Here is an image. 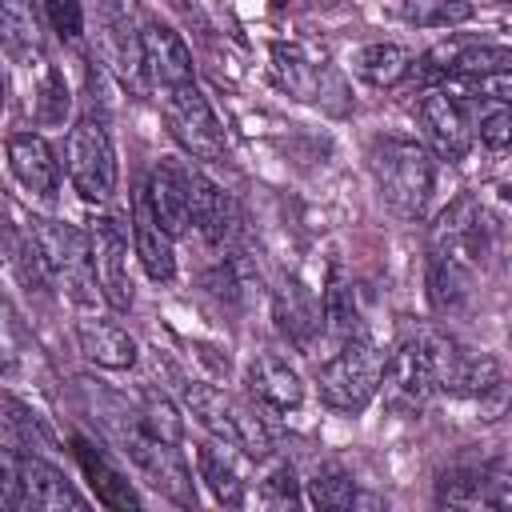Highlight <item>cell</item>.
<instances>
[{
  "instance_id": "obj_3",
  "label": "cell",
  "mask_w": 512,
  "mask_h": 512,
  "mask_svg": "<svg viewBox=\"0 0 512 512\" xmlns=\"http://www.w3.org/2000/svg\"><path fill=\"white\" fill-rule=\"evenodd\" d=\"M384 352L368 340V336H348L340 340V348L316 368V392H320V404H328L332 412H364L376 392H380V380H384Z\"/></svg>"
},
{
  "instance_id": "obj_33",
  "label": "cell",
  "mask_w": 512,
  "mask_h": 512,
  "mask_svg": "<svg viewBox=\"0 0 512 512\" xmlns=\"http://www.w3.org/2000/svg\"><path fill=\"white\" fill-rule=\"evenodd\" d=\"M24 328L20 320L8 312V304L0 300V372H16L24 360Z\"/></svg>"
},
{
  "instance_id": "obj_24",
  "label": "cell",
  "mask_w": 512,
  "mask_h": 512,
  "mask_svg": "<svg viewBox=\"0 0 512 512\" xmlns=\"http://www.w3.org/2000/svg\"><path fill=\"white\" fill-rule=\"evenodd\" d=\"M412 68V52L404 44H392V40H376V44H364L352 52V72L372 84V88H392L408 76Z\"/></svg>"
},
{
  "instance_id": "obj_16",
  "label": "cell",
  "mask_w": 512,
  "mask_h": 512,
  "mask_svg": "<svg viewBox=\"0 0 512 512\" xmlns=\"http://www.w3.org/2000/svg\"><path fill=\"white\" fill-rule=\"evenodd\" d=\"M20 508L36 512H64V508H88V496L76 492V484L40 452L20 456Z\"/></svg>"
},
{
  "instance_id": "obj_39",
  "label": "cell",
  "mask_w": 512,
  "mask_h": 512,
  "mask_svg": "<svg viewBox=\"0 0 512 512\" xmlns=\"http://www.w3.org/2000/svg\"><path fill=\"white\" fill-rule=\"evenodd\" d=\"M500 4H504V0H500Z\"/></svg>"
},
{
  "instance_id": "obj_23",
  "label": "cell",
  "mask_w": 512,
  "mask_h": 512,
  "mask_svg": "<svg viewBox=\"0 0 512 512\" xmlns=\"http://www.w3.org/2000/svg\"><path fill=\"white\" fill-rule=\"evenodd\" d=\"M76 460H80V468H84V476H88V484H92L100 504H108V508H140V492L132 488V480L96 444L76 440Z\"/></svg>"
},
{
  "instance_id": "obj_2",
  "label": "cell",
  "mask_w": 512,
  "mask_h": 512,
  "mask_svg": "<svg viewBox=\"0 0 512 512\" xmlns=\"http://www.w3.org/2000/svg\"><path fill=\"white\" fill-rule=\"evenodd\" d=\"M368 164H372L380 200L396 216L416 220L428 208L432 188H436V160H432V152L424 144L400 140V136H384V140L372 144Z\"/></svg>"
},
{
  "instance_id": "obj_13",
  "label": "cell",
  "mask_w": 512,
  "mask_h": 512,
  "mask_svg": "<svg viewBox=\"0 0 512 512\" xmlns=\"http://www.w3.org/2000/svg\"><path fill=\"white\" fill-rule=\"evenodd\" d=\"M140 64H144V76L152 80V88H172V84L196 80L188 44L164 20H144L140 24Z\"/></svg>"
},
{
  "instance_id": "obj_18",
  "label": "cell",
  "mask_w": 512,
  "mask_h": 512,
  "mask_svg": "<svg viewBox=\"0 0 512 512\" xmlns=\"http://www.w3.org/2000/svg\"><path fill=\"white\" fill-rule=\"evenodd\" d=\"M0 48L12 64H44V16L36 0H0Z\"/></svg>"
},
{
  "instance_id": "obj_32",
  "label": "cell",
  "mask_w": 512,
  "mask_h": 512,
  "mask_svg": "<svg viewBox=\"0 0 512 512\" xmlns=\"http://www.w3.org/2000/svg\"><path fill=\"white\" fill-rule=\"evenodd\" d=\"M44 16L60 40H80L84 36V0H44Z\"/></svg>"
},
{
  "instance_id": "obj_14",
  "label": "cell",
  "mask_w": 512,
  "mask_h": 512,
  "mask_svg": "<svg viewBox=\"0 0 512 512\" xmlns=\"http://www.w3.org/2000/svg\"><path fill=\"white\" fill-rule=\"evenodd\" d=\"M188 228H196L208 244H232L236 228H240V212L232 204V196L208 180L200 168H188Z\"/></svg>"
},
{
  "instance_id": "obj_6",
  "label": "cell",
  "mask_w": 512,
  "mask_h": 512,
  "mask_svg": "<svg viewBox=\"0 0 512 512\" xmlns=\"http://www.w3.org/2000/svg\"><path fill=\"white\" fill-rule=\"evenodd\" d=\"M64 164H68V180H72L80 200H88V204L112 200L116 180H120V160H116V144H112L104 120L80 116L68 128Z\"/></svg>"
},
{
  "instance_id": "obj_26",
  "label": "cell",
  "mask_w": 512,
  "mask_h": 512,
  "mask_svg": "<svg viewBox=\"0 0 512 512\" xmlns=\"http://www.w3.org/2000/svg\"><path fill=\"white\" fill-rule=\"evenodd\" d=\"M196 472H200V480L208 484V492L220 504H228V508H240L244 504V476L236 472V460L224 452L220 440L196 448Z\"/></svg>"
},
{
  "instance_id": "obj_11",
  "label": "cell",
  "mask_w": 512,
  "mask_h": 512,
  "mask_svg": "<svg viewBox=\"0 0 512 512\" xmlns=\"http://www.w3.org/2000/svg\"><path fill=\"white\" fill-rule=\"evenodd\" d=\"M96 16V36H100V56L120 72V80L140 84L144 64H140V8L136 0H88Z\"/></svg>"
},
{
  "instance_id": "obj_12",
  "label": "cell",
  "mask_w": 512,
  "mask_h": 512,
  "mask_svg": "<svg viewBox=\"0 0 512 512\" xmlns=\"http://www.w3.org/2000/svg\"><path fill=\"white\" fill-rule=\"evenodd\" d=\"M416 112H420L424 140H428V148L440 160H464L468 156V148H472V124H468V112H464L460 100H452L444 88H428Z\"/></svg>"
},
{
  "instance_id": "obj_35",
  "label": "cell",
  "mask_w": 512,
  "mask_h": 512,
  "mask_svg": "<svg viewBox=\"0 0 512 512\" xmlns=\"http://www.w3.org/2000/svg\"><path fill=\"white\" fill-rule=\"evenodd\" d=\"M480 140L488 144V148H508V140H512V112H508V104H500V100H488V112L480 116Z\"/></svg>"
},
{
  "instance_id": "obj_31",
  "label": "cell",
  "mask_w": 512,
  "mask_h": 512,
  "mask_svg": "<svg viewBox=\"0 0 512 512\" xmlns=\"http://www.w3.org/2000/svg\"><path fill=\"white\" fill-rule=\"evenodd\" d=\"M140 416H144V424H148L156 436H164V440L180 444V436H184V420H180V412L172 408V400H168V396L148 392V396H144V404H140Z\"/></svg>"
},
{
  "instance_id": "obj_37",
  "label": "cell",
  "mask_w": 512,
  "mask_h": 512,
  "mask_svg": "<svg viewBox=\"0 0 512 512\" xmlns=\"http://www.w3.org/2000/svg\"><path fill=\"white\" fill-rule=\"evenodd\" d=\"M0 508H20V452L0 444Z\"/></svg>"
},
{
  "instance_id": "obj_27",
  "label": "cell",
  "mask_w": 512,
  "mask_h": 512,
  "mask_svg": "<svg viewBox=\"0 0 512 512\" xmlns=\"http://www.w3.org/2000/svg\"><path fill=\"white\" fill-rule=\"evenodd\" d=\"M304 488H308V504L312 508H324V512H348V508H356L364 500L360 488H356V480L344 468H336V464L316 468L304 480Z\"/></svg>"
},
{
  "instance_id": "obj_30",
  "label": "cell",
  "mask_w": 512,
  "mask_h": 512,
  "mask_svg": "<svg viewBox=\"0 0 512 512\" xmlns=\"http://www.w3.org/2000/svg\"><path fill=\"white\" fill-rule=\"evenodd\" d=\"M68 116V84L56 68H44L40 84H36V120L40 124H64Z\"/></svg>"
},
{
  "instance_id": "obj_19",
  "label": "cell",
  "mask_w": 512,
  "mask_h": 512,
  "mask_svg": "<svg viewBox=\"0 0 512 512\" xmlns=\"http://www.w3.org/2000/svg\"><path fill=\"white\" fill-rule=\"evenodd\" d=\"M76 344H80V352H84L92 364L112 368V372L132 368L136 356H140V348H136V340L128 336V328H120V324L108 320V316H84V320H76Z\"/></svg>"
},
{
  "instance_id": "obj_17",
  "label": "cell",
  "mask_w": 512,
  "mask_h": 512,
  "mask_svg": "<svg viewBox=\"0 0 512 512\" xmlns=\"http://www.w3.org/2000/svg\"><path fill=\"white\" fill-rule=\"evenodd\" d=\"M4 152H8L12 176L20 180L24 192H32L36 200H52L60 192V160L40 132H12Z\"/></svg>"
},
{
  "instance_id": "obj_21",
  "label": "cell",
  "mask_w": 512,
  "mask_h": 512,
  "mask_svg": "<svg viewBox=\"0 0 512 512\" xmlns=\"http://www.w3.org/2000/svg\"><path fill=\"white\" fill-rule=\"evenodd\" d=\"M248 392H252L264 408L288 412V408H296V404L304 400V380H300V372H296L288 360H280V356H272V352H260V356L248 364Z\"/></svg>"
},
{
  "instance_id": "obj_1",
  "label": "cell",
  "mask_w": 512,
  "mask_h": 512,
  "mask_svg": "<svg viewBox=\"0 0 512 512\" xmlns=\"http://www.w3.org/2000/svg\"><path fill=\"white\" fill-rule=\"evenodd\" d=\"M80 384V396H84V408L92 412V424L100 428V436L108 444H116L120 456H128V464L144 476L148 488H156L160 496H168L172 504L180 508H192L196 504V488H192V472L180 456V444L156 436L140 408H132L124 396L108 392L100 380H76Z\"/></svg>"
},
{
  "instance_id": "obj_25",
  "label": "cell",
  "mask_w": 512,
  "mask_h": 512,
  "mask_svg": "<svg viewBox=\"0 0 512 512\" xmlns=\"http://www.w3.org/2000/svg\"><path fill=\"white\" fill-rule=\"evenodd\" d=\"M428 292H432V304L440 312H456L464 308V300L472 296V268L468 260L452 256V252H432V264H428Z\"/></svg>"
},
{
  "instance_id": "obj_9",
  "label": "cell",
  "mask_w": 512,
  "mask_h": 512,
  "mask_svg": "<svg viewBox=\"0 0 512 512\" xmlns=\"http://www.w3.org/2000/svg\"><path fill=\"white\" fill-rule=\"evenodd\" d=\"M88 252H92V276L96 292L112 312L132 308V272H128V236L112 216L88 220Z\"/></svg>"
},
{
  "instance_id": "obj_10",
  "label": "cell",
  "mask_w": 512,
  "mask_h": 512,
  "mask_svg": "<svg viewBox=\"0 0 512 512\" xmlns=\"http://www.w3.org/2000/svg\"><path fill=\"white\" fill-rule=\"evenodd\" d=\"M272 76L288 96L304 104H324L332 112H336L332 96H344V84L332 72V64L308 52L304 44H272Z\"/></svg>"
},
{
  "instance_id": "obj_36",
  "label": "cell",
  "mask_w": 512,
  "mask_h": 512,
  "mask_svg": "<svg viewBox=\"0 0 512 512\" xmlns=\"http://www.w3.org/2000/svg\"><path fill=\"white\" fill-rule=\"evenodd\" d=\"M24 240H28V228H20L16 208L8 204V196H4V188H0V252H4L8 260H16V252L24 248Z\"/></svg>"
},
{
  "instance_id": "obj_8",
  "label": "cell",
  "mask_w": 512,
  "mask_h": 512,
  "mask_svg": "<svg viewBox=\"0 0 512 512\" xmlns=\"http://www.w3.org/2000/svg\"><path fill=\"white\" fill-rule=\"evenodd\" d=\"M384 392L396 408H424L436 392V360H432V332H408L400 348L384 360Z\"/></svg>"
},
{
  "instance_id": "obj_29",
  "label": "cell",
  "mask_w": 512,
  "mask_h": 512,
  "mask_svg": "<svg viewBox=\"0 0 512 512\" xmlns=\"http://www.w3.org/2000/svg\"><path fill=\"white\" fill-rule=\"evenodd\" d=\"M436 500L448 504V508H472V504H484V472H464V468L444 472L440 484H436Z\"/></svg>"
},
{
  "instance_id": "obj_15",
  "label": "cell",
  "mask_w": 512,
  "mask_h": 512,
  "mask_svg": "<svg viewBox=\"0 0 512 512\" xmlns=\"http://www.w3.org/2000/svg\"><path fill=\"white\" fill-rule=\"evenodd\" d=\"M172 240L176 236L156 220V212L140 188L132 200V256L140 260V268L152 284H172V276H176V244Z\"/></svg>"
},
{
  "instance_id": "obj_34",
  "label": "cell",
  "mask_w": 512,
  "mask_h": 512,
  "mask_svg": "<svg viewBox=\"0 0 512 512\" xmlns=\"http://www.w3.org/2000/svg\"><path fill=\"white\" fill-rule=\"evenodd\" d=\"M260 500L272 504V508H288V504H300V488H296V476L288 464H276L268 480H260Z\"/></svg>"
},
{
  "instance_id": "obj_4",
  "label": "cell",
  "mask_w": 512,
  "mask_h": 512,
  "mask_svg": "<svg viewBox=\"0 0 512 512\" xmlns=\"http://www.w3.org/2000/svg\"><path fill=\"white\" fill-rule=\"evenodd\" d=\"M180 400L196 416V424L208 428L224 448H236L248 460H268L272 436H268L264 420L248 404H240L236 396L220 392L216 384H200V380H184L180 384Z\"/></svg>"
},
{
  "instance_id": "obj_5",
  "label": "cell",
  "mask_w": 512,
  "mask_h": 512,
  "mask_svg": "<svg viewBox=\"0 0 512 512\" xmlns=\"http://www.w3.org/2000/svg\"><path fill=\"white\" fill-rule=\"evenodd\" d=\"M40 268L48 276V284H56L64 296H72L76 304H92L96 292V276H92V252H88V232L64 220H48L36 216L28 224Z\"/></svg>"
},
{
  "instance_id": "obj_38",
  "label": "cell",
  "mask_w": 512,
  "mask_h": 512,
  "mask_svg": "<svg viewBox=\"0 0 512 512\" xmlns=\"http://www.w3.org/2000/svg\"><path fill=\"white\" fill-rule=\"evenodd\" d=\"M0 112H4V76H0Z\"/></svg>"
},
{
  "instance_id": "obj_28",
  "label": "cell",
  "mask_w": 512,
  "mask_h": 512,
  "mask_svg": "<svg viewBox=\"0 0 512 512\" xmlns=\"http://www.w3.org/2000/svg\"><path fill=\"white\" fill-rule=\"evenodd\" d=\"M404 20L416 28H452L472 20V8L464 0H404Z\"/></svg>"
},
{
  "instance_id": "obj_7",
  "label": "cell",
  "mask_w": 512,
  "mask_h": 512,
  "mask_svg": "<svg viewBox=\"0 0 512 512\" xmlns=\"http://www.w3.org/2000/svg\"><path fill=\"white\" fill-rule=\"evenodd\" d=\"M156 100H160V112H164V124L172 132V140L196 156V160H220L228 140H224V124L216 120L208 96L200 92L196 80L188 84H172V88H156Z\"/></svg>"
},
{
  "instance_id": "obj_20",
  "label": "cell",
  "mask_w": 512,
  "mask_h": 512,
  "mask_svg": "<svg viewBox=\"0 0 512 512\" xmlns=\"http://www.w3.org/2000/svg\"><path fill=\"white\" fill-rule=\"evenodd\" d=\"M144 196L156 212V220L180 236L188 232V168L184 164H172V160H160L148 180H144Z\"/></svg>"
},
{
  "instance_id": "obj_22",
  "label": "cell",
  "mask_w": 512,
  "mask_h": 512,
  "mask_svg": "<svg viewBox=\"0 0 512 512\" xmlns=\"http://www.w3.org/2000/svg\"><path fill=\"white\" fill-rule=\"evenodd\" d=\"M272 312H276V320H280L284 336H288L296 348H308V344L316 340V332H320V320H324L320 300H316L304 284H296V280H288V284H280V288H276Z\"/></svg>"
}]
</instances>
